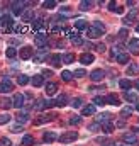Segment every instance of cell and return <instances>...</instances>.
Here are the masks:
<instances>
[{
  "label": "cell",
  "mask_w": 139,
  "mask_h": 146,
  "mask_svg": "<svg viewBox=\"0 0 139 146\" xmlns=\"http://www.w3.org/2000/svg\"><path fill=\"white\" fill-rule=\"evenodd\" d=\"M14 90V83L9 80V78H3L2 82H0V94H9V92H12Z\"/></svg>",
  "instance_id": "obj_1"
},
{
  "label": "cell",
  "mask_w": 139,
  "mask_h": 146,
  "mask_svg": "<svg viewBox=\"0 0 139 146\" xmlns=\"http://www.w3.org/2000/svg\"><path fill=\"white\" fill-rule=\"evenodd\" d=\"M60 139V143H71V141H75V139H78V133H75V131H71V133H65L63 136H60L58 138Z\"/></svg>",
  "instance_id": "obj_2"
},
{
  "label": "cell",
  "mask_w": 139,
  "mask_h": 146,
  "mask_svg": "<svg viewBox=\"0 0 139 146\" xmlns=\"http://www.w3.org/2000/svg\"><path fill=\"white\" fill-rule=\"evenodd\" d=\"M105 31H102V29H99V27H95V26H92V27H88L87 29V34H88V37H92V39H97V37L104 36Z\"/></svg>",
  "instance_id": "obj_3"
},
{
  "label": "cell",
  "mask_w": 139,
  "mask_h": 146,
  "mask_svg": "<svg viewBox=\"0 0 139 146\" xmlns=\"http://www.w3.org/2000/svg\"><path fill=\"white\" fill-rule=\"evenodd\" d=\"M136 17H138V10H131L126 17H124V26H132L136 22Z\"/></svg>",
  "instance_id": "obj_4"
},
{
  "label": "cell",
  "mask_w": 139,
  "mask_h": 146,
  "mask_svg": "<svg viewBox=\"0 0 139 146\" xmlns=\"http://www.w3.org/2000/svg\"><path fill=\"white\" fill-rule=\"evenodd\" d=\"M32 54H34V51H32L31 46H24V48L19 51V56H21L22 60H29V58H32Z\"/></svg>",
  "instance_id": "obj_5"
},
{
  "label": "cell",
  "mask_w": 139,
  "mask_h": 146,
  "mask_svg": "<svg viewBox=\"0 0 139 146\" xmlns=\"http://www.w3.org/2000/svg\"><path fill=\"white\" fill-rule=\"evenodd\" d=\"M24 10H26V2H14V3H12V12H14L15 15L22 14Z\"/></svg>",
  "instance_id": "obj_6"
},
{
  "label": "cell",
  "mask_w": 139,
  "mask_h": 146,
  "mask_svg": "<svg viewBox=\"0 0 139 146\" xmlns=\"http://www.w3.org/2000/svg\"><path fill=\"white\" fill-rule=\"evenodd\" d=\"M54 119V114H44V115H39L37 119L34 121L36 126H41V124H44V122H49V121H53Z\"/></svg>",
  "instance_id": "obj_7"
},
{
  "label": "cell",
  "mask_w": 139,
  "mask_h": 146,
  "mask_svg": "<svg viewBox=\"0 0 139 146\" xmlns=\"http://www.w3.org/2000/svg\"><path fill=\"white\" fill-rule=\"evenodd\" d=\"M24 100H26V95L15 94L14 99H12V106H14V107H22V106H24Z\"/></svg>",
  "instance_id": "obj_8"
},
{
  "label": "cell",
  "mask_w": 139,
  "mask_h": 146,
  "mask_svg": "<svg viewBox=\"0 0 139 146\" xmlns=\"http://www.w3.org/2000/svg\"><path fill=\"white\" fill-rule=\"evenodd\" d=\"M110 119H112V115L109 112H102V114H99L95 117V124H104V122H109Z\"/></svg>",
  "instance_id": "obj_9"
},
{
  "label": "cell",
  "mask_w": 139,
  "mask_h": 146,
  "mask_svg": "<svg viewBox=\"0 0 139 146\" xmlns=\"http://www.w3.org/2000/svg\"><path fill=\"white\" fill-rule=\"evenodd\" d=\"M127 48H129L131 53L139 54V39H131V41L127 42Z\"/></svg>",
  "instance_id": "obj_10"
},
{
  "label": "cell",
  "mask_w": 139,
  "mask_h": 146,
  "mask_svg": "<svg viewBox=\"0 0 139 146\" xmlns=\"http://www.w3.org/2000/svg\"><path fill=\"white\" fill-rule=\"evenodd\" d=\"M93 60H95V56H93V54H90V53H83V54L80 56L81 65H92V63H93Z\"/></svg>",
  "instance_id": "obj_11"
},
{
  "label": "cell",
  "mask_w": 139,
  "mask_h": 146,
  "mask_svg": "<svg viewBox=\"0 0 139 146\" xmlns=\"http://www.w3.org/2000/svg\"><path fill=\"white\" fill-rule=\"evenodd\" d=\"M115 61H117L119 65H126V63H129V54L124 53V51H120V53L115 56Z\"/></svg>",
  "instance_id": "obj_12"
},
{
  "label": "cell",
  "mask_w": 139,
  "mask_h": 146,
  "mask_svg": "<svg viewBox=\"0 0 139 146\" xmlns=\"http://www.w3.org/2000/svg\"><path fill=\"white\" fill-rule=\"evenodd\" d=\"M49 63L53 65V66H61V63H63V60H61V54H49Z\"/></svg>",
  "instance_id": "obj_13"
},
{
  "label": "cell",
  "mask_w": 139,
  "mask_h": 146,
  "mask_svg": "<svg viewBox=\"0 0 139 146\" xmlns=\"http://www.w3.org/2000/svg\"><path fill=\"white\" fill-rule=\"evenodd\" d=\"M122 139H124V143H127V145H134V143H138V138H136L134 133H126V134L122 136Z\"/></svg>",
  "instance_id": "obj_14"
},
{
  "label": "cell",
  "mask_w": 139,
  "mask_h": 146,
  "mask_svg": "<svg viewBox=\"0 0 139 146\" xmlns=\"http://www.w3.org/2000/svg\"><path fill=\"white\" fill-rule=\"evenodd\" d=\"M56 92H58V83H54V82L46 83V94L48 95H54Z\"/></svg>",
  "instance_id": "obj_15"
},
{
  "label": "cell",
  "mask_w": 139,
  "mask_h": 146,
  "mask_svg": "<svg viewBox=\"0 0 139 146\" xmlns=\"http://www.w3.org/2000/svg\"><path fill=\"white\" fill-rule=\"evenodd\" d=\"M36 44H37L39 48H46V44H48V36H46V34H37V36H36Z\"/></svg>",
  "instance_id": "obj_16"
},
{
  "label": "cell",
  "mask_w": 139,
  "mask_h": 146,
  "mask_svg": "<svg viewBox=\"0 0 139 146\" xmlns=\"http://www.w3.org/2000/svg\"><path fill=\"white\" fill-rule=\"evenodd\" d=\"M104 76H105V72H104V70H100V68H99V70H95V72H92V75H90V78H92L93 82H100Z\"/></svg>",
  "instance_id": "obj_17"
},
{
  "label": "cell",
  "mask_w": 139,
  "mask_h": 146,
  "mask_svg": "<svg viewBox=\"0 0 139 146\" xmlns=\"http://www.w3.org/2000/svg\"><path fill=\"white\" fill-rule=\"evenodd\" d=\"M54 104H56L58 107H65V106L68 104V95H66V94H61V95L54 100Z\"/></svg>",
  "instance_id": "obj_18"
},
{
  "label": "cell",
  "mask_w": 139,
  "mask_h": 146,
  "mask_svg": "<svg viewBox=\"0 0 139 146\" xmlns=\"http://www.w3.org/2000/svg\"><path fill=\"white\" fill-rule=\"evenodd\" d=\"M15 119L19 121V122H27V119H29V110H21L17 115H15Z\"/></svg>",
  "instance_id": "obj_19"
},
{
  "label": "cell",
  "mask_w": 139,
  "mask_h": 146,
  "mask_svg": "<svg viewBox=\"0 0 139 146\" xmlns=\"http://www.w3.org/2000/svg\"><path fill=\"white\" fill-rule=\"evenodd\" d=\"M105 104H112V106H120V100L117 99V95H115V94H110V95H107V100H105Z\"/></svg>",
  "instance_id": "obj_20"
},
{
  "label": "cell",
  "mask_w": 139,
  "mask_h": 146,
  "mask_svg": "<svg viewBox=\"0 0 139 146\" xmlns=\"http://www.w3.org/2000/svg\"><path fill=\"white\" fill-rule=\"evenodd\" d=\"M48 58H49V53H48L46 49H44V51L41 49V51H39V53L36 54V58H34V60H36V61H46Z\"/></svg>",
  "instance_id": "obj_21"
},
{
  "label": "cell",
  "mask_w": 139,
  "mask_h": 146,
  "mask_svg": "<svg viewBox=\"0 0 139 146\" xmlns=\"http://www.w3.org/2000/svg\"><path fill=\"white\" fill-rule=\"evenodd\" d=\"M31 83H32L34 87H41V85L44 83V78H42V75H34V76L31 78Z\"/></svg>",
  "instance_id": "obj_22"
},
{
  "label": "cell",
  "mask_w": 139,
  "mask_h": 146,
  "mask_svg": "<svg viewBox=\"0 0 139 146\" xmlns=\"http://www.w3.org/2000/svg\"><path fill=\"white\" fill-rule=\"evenodd\" d=\"M12 107V100L10 99H7V97H2L0 99V109H10Z\"/></svg>",
  "instance_id": "obj_23"
},
{
  "label": "cell",
  "mask_w": 139,
  "mask_h": 146,
  "mask_svg": "<svg viewBox=\"0 0 139 146\" xmlns=\"http://www.w3.org/2000/svg\"><path fill=\"white\" fill-rule=\"evenodd\" d=\"M32 19H34V12H32L31 9H26V10L22 12V21L27 22V21H32Z\"/></svg>",
  "instance_id": "obj_24"
},
{
  "label": "cell",
  "mask_w": 139,
  "mask_h": 146,
  "mask_svg": "<svg viewBox=\"0 0 139 146\" xmlns=\"http://www.w3.org/2000/svg\"><path fill=\"white\" fill-rule=\"evenodd\" d=\"M119 87H120L122 90H129V88L132 87V82H129V80L122 78V80H119Z\"/></svg>",
  "instance_id": "obj_25"
},
{
  "label": "cell",
  "mask_w": 139,
  "mask_h": 146,
  "mask_svg": "<svg viewBox=\"0 0 139 146\" xmlns=\"http://www.w3.org/2000/svg\"><path fill=\"white\" fill-rule=\"evenodd\" d=\"M114 127H115V126H114V124H112L110 121H109V122H104V124H102V131H104L105 134H110V133L114 131Z\"/></svg>",
  "instance_id": "obj_26"
},
{
  "label": "cell",
  "mask_w": 139,
  "mask_h": 146,
  "mask_svg": "<svg viewBox=\"0 0 139 146\" xmlns=\"http://www.w3.org/2000/svg\"><path fill=\"white\" fill-rule=\"evenodd\" d=\"M75 27L78 29V31H85V29H88V24H87V21H76L75 22Z\"/></svg>",
  "instance_id": "obj_27"
},
{
  "label": "cell",
  "mask_w": 139,
  "mask_h": 146,
  "mask_svg": "<svg viewBox=\"0 0 139 146\" xmlns=\"http://www.w3.org/2000/svg\"><path fill=\"white\" fill-rule=\"evenodd\" d=\"M95 112V106H85L81 109V115H92Z\"/></svg>",
  "instance_id": "obj_28"
},
{
  "label": "cell",
  "mask_w": 139,
  "mask_h": 146,
  "mask_svg": "<svg viewBox=\"0 0 139 146\" xmlns=\"http://www.w3.org/2000/svg\"><path fill=\"white\" fill-rule=\"evenodd\" d=\"M54 139H56V134L54 133H44V138H42L44 143H53Z\"/></svg>",
  "instance_id": "obj_29"
},
{
  "label": "cell",
  "mask_w": 139,
  "mask_h": 146,
  "mask_svg": "<svg viewBox=\"0 0 139 146\" xmlns=\"http://www.w3.org/2000/svg\"><path fill=\"white\" fill-rule=\"evenodd\" d=\"M61 60H63V63H73V61H75V54H73V53H66V54H63V56H61Z\"/></svg>",
  "instance_id": "obj_30"
},
{
  "label": "cell",
  "mask_w": 139,
  "mask_h": 146,
  "mask_svg": "<svg viewBox=\"0 0 139 146\" xmlns=\"http://www.w3.org/2000/svg\"><path fill=\"white\" fill-rule=\"evenodd\" d=\"M22 145H24V146L34 145V138H32V134H26V136L22 138Z\"/></svg>",
  "instance_id": "obj_31"
},
{
  "label": "cell",
  "mask_w": 139,
  "mask_h": 146,
  "mask_svg": "<svg viewBox=\"0 0 139 146\" xmlns=\"http://www.w3.org/2000/svg\"><path fill=\"white\" fill-rule=\"evenodd\" d=\"M92 7H93V2H90V0H85L80 3V10H90Z\"/></svg>",
  "instance_id": "obj_32"
},
{
  "label": "cell",
  "mask_w": 139,
  "mask_h": 146,
  "mask_svg": "<svg viewBox=\"0 0 139 146\" xmlns=\"http://www.w3.org/2000/svg\"><path fill=\"white\" fill-rule=\"evenodd\" d=\"M17 83H19V85H27V83H29V76H27V75H19Z\"/></svg>",
  "instance_id": "obj_33"
},
{
  "label": "cell",
  "mask_w": 139,
  "mask_h": 146,
  "mask_svg": "<svg viewBox=\"0 0 139 146\" xmlns=\"http://www.w3.org/2000/svg\"><path fill=\"white\" fill-rule=\"evenodd\" d=\"M124 97H126V100H129V102H136V100H138V95L132 94V92H127Z\"/></svg>",
  "instance_id": "obj_34"
},
{
  "label": "cell",
  "mask_w": 139,
  "mask_h": 146,
  "mask_svg": "<svg viewBox=\"0 0 139 146\" xmlns=\"http://www.w3.org/2000/svg\"><path fill=\"white\" fill-rule=\"evenodd\" d=\"M5 54H7V58H15L17 56V51H15V48H9L5 51Z\"/></svg>",
  "instance_id": "obj_35"
},
{
  "label": "cell",
  "mask_w": 139,
  "mask_h": 146,
  "mask_svg": "<svg viewBox=\"0 0 139 146\" xmlns=\"http://www.w3.org/2000/svg\"><path fill=\"white\" fill-rule=\"evenodd\" d=\"M61 78H63V80H65V82H70V80H71V78H73V73H70L68 70H65V72L61 73Z\"/></svg>",
  "instance_id": "obj_36"
},
{
  "label": "cell",
  "mask_w": 139,
  "mask_h": 146,
  "mask_svg": "<svg viewBox=\"0 0 139 146\" xmlns=\"http://www.w3.org/2000/svg\"><path fill=\"white\" fill-rule=\"evenodd\" d=\"M42 7H46V9H54V7H56V2H54V0H46V2L42 3Z\"/></svg>",
  "instance_id": "obj_37"
},
{
  "label": "cell",
  "mask_w": 139,
  "mask_h": 146,
  "mask_svg": "<svg viewBox=\"0 0 139 146\" xmlns=\"http://www.w3.org/2000/svg\"><path fill=\"white\" fill-rule=\"evenodd\" d=\"M44 109H46V104H44V100H37V102H36L34 110H44Z\"/></svg>",
  "instance_id": "obj_38"
},
{
  "label": "cell",
  "mask_w": 139,
  "mask_h": 146,
  "mask_svg": "<svg viewBox=\"0 0 139 146\" xmlns=\"http://www.w3.org/2000/svg\"><path fill=\"white\" fill-rule=\"evenodd\" d=\"M93 106H105V100L102 97H93Z\"/></svg>",
  "instance_id": "obj_39"
},
{
  "label": "cell",
  "mask_w": 139,
  "mask_h": 146,
  "mask_svg": "<svg viewBox=\"0 0 139 146\" xmlns=\"http://www.w3.org/2000/svg\"><path fill=\"white\" fill-rule=\"evenodd\" d=\"M42 24H44V22H42V19H36L34 22H32V27H34V29H41V27H42Z\"/></svg>",
  "instance_id": "obj_40"
},
{
  "label": "cell",
  "mask_w": 139,
  "mask_h": 146,
  "mask_svg": "<svg viewBox=\"0 0 139 146\" xmlns=\"http://www.w3.org/2000/svg\"><path fill=\"white\" fill-rule=\"evenodd\" d=\"M70 122H71V124H80V122H81V117H80V115H71V117H70Z\"/></svg>",
  "instance_id": "obj_41"
},
{
  "label": "cell",
  "mask_w": 139,
  "mask_h": 146,
  "mask_svg": "<svg viewBox=\"0 0 139 146\" xmlns=\"http://www.w3.org/2000/svg\"><path fill=\"white\" fill-rule=\"evenodd\" d=\"M138 66H136V65H129V70H127V73H129V75H138Z\"/></svg>",
  "instance_id": "obj_42"
},
{
  "label": "cell",
  "mask_w": 139,
  "mask_h": 146,
  "mask_svg": "<svg viewBox=\"0 0 139 146\" xmlns=\"http://www.w3.org/2000/svg\"><path fill=\"white\" fill-rule=\"evenodd\" d=\"M119 53H120V46H114V48L110 49V54H112L114 58H115V56H117Z\"/></svg>",
  "instance_id": "obj_43"
},
{
  "label": "cell",
  "mask_w": 139,
  "mask_h": 146,
  "mask_svg": "<svg viewBox=\"0 0 139 146\" xmlns=\"http://www.w3.org/2000/svg\"><path fill=\"white\" fill-rule=\"evenodd\" d=\"M115 127H119V129L126 127V121H124V119H117V121H115Z\"/></svg>",
  "instance_id": "obj_44"
},
{
  "label": "cell",
  "mask_w": 139,
  "mask_h": 146,
  "mask_svg": "<svg viewBox=\"0 0 139 146\" xmlns=\"http://www.w3.org/2000/svg\"><path fill=\"white\" fill-rule=\"evenodd\" d=\"M10 121V115L9 114H2L0 115V124H5V122H9Z\"/></svg>",
  "instance_id": "obj_45"
},
{
  "label": "cell",
  "mask_w": 139,
  "mask_h": 146,
  "mask_svg": "<svg viewBox=\"0 0 139 146\" xmlns=\"http://www.w3.org/2000/svg\"><path fill=\"white\" fill-rule=\"evenodd\" d=\"M132 114V107H124L122 110V117H127V115H131Z\"/></svg>",
  "instance_id": "obj_46"
},
{
  "label": "cell",
  "mask_w": 139,
  "mask_h": 146,
  "mask_svg": "<svg viewBox=\"0 0 139 146\" xmlns=\"http://www.w3.org/2000/svg\"><path fill=\"white\" fill-rule=\"evenodd\" d=\"M0 146H12V143H10L9 138H2L0 139Z\"/></svg>",
  "instance_id": "obj_47"
},
{
  "label": "cell",
  "mask_w": 139,
  "mask_h": 146,
  "mask_svg": "<svg viewBox=\"0 0 139 146\" xmlns=\"http://www.w3.org/2000/svg\"><path fill=\"white\" fill-rule=\"evenodd\" d=\"M10 131H12V133H19V131H22V124H17V126H10Z\"/></svg>",
  "instance_id": "obj_48"
},
{
  "label": "cell",
  "mask_w": 139,
  "mask_h": 146,
  "mask_svg": "<svg viewBox=\"0 0 139 146\" xmlns=\"http://www.w3.org/2000/svg\"><path fill=\"white\" fill-rule=\"evenodd\" d=\"M85 75H87L85 70H76V72H75V76H76V78H83Z\"/></svg>",
  "instance_id": "obj_49"
},
{
  "label": "cell",
  "mask_w": 139,
  "mask_h": 146,
  "mask_svg": "<svg viewBox=\"0 0 139 146\" xmlns=\"http://www.w3.org/2000/svg\"><path fill=\"white\" fill-rule=\"evenodd\" d=\"M71 106H73V107H75V109H78V107H81V99H75V100H73V104H71Z\"/></svg>",
  "instance_id": "obj_50"
},
{
  "label": "cell",
  "mask_w": 139,
  "mask_h": 146,
  "mask_svg": "<svg viewBox=\"0 0 139 146\" xmlns=\"http://www.w3.org/2000/svg\"><path fill=\"white\" fill-rule=\"evenodd\" d=\"M44 104H46V109H49V107H54L56 104H54V100H44Z\"/></svg>",
  "instance_id": "obj_51"
},
{
  "label": "cell",
  "mask_w": 139,
  "mask_h": 146,
  "mask_svg": "<svg viewBox=\"0 0 139 146\" xmlns=\"http://www.w3.org/2000/svg\"><path fill=\"white\" fill-rule=\"evenodd\" d=\"M71 39H73V44H76V46H80V44L83 42V41H81L80 37H76V36H73V37H71Z\"/></svg>",
  "instance_id": "obj_52"
},
{
  "label": "cell",
  "mask_w": 139,
  "mask_h": 146,
  "mask_svg": "<svg viewBox=\"0 0 139 146\" xmlns=\"http://www.w3.org/2000/svg\"><path fill=\"white\" fill-rule=\"evenodd\" d=\"M93 26H95V27H99V29H102V31H105L104 24H102V22H99V21H95V22H93Z\"/></svg>",
  "instance_id": "obj_53"
},
{
  "label": "cell",
  "mask_w": 139,
  "mask_h": 146,
  "mask_svg": "<svg viewBox=\"0 0 139 146\" xmlns=\"http://www.w3.org/2000/svg\"><path fill=\"white\" fill-rule=\"evenodd\" d=\"M119 37H127V29H120L119 31Z\"/></svg>",
  "instance_id": "obj_54"
},
{
  "label": "cell",
  "mask_w": 139,
  "mask_h": 146,
  "mask_svg": "<svg viewBox=\"0 0 139 146\" xmlns=\"http://www.w3.org/2000/svg\"><path fill=\"white\" fill-rule=\"evenodd\" d=\"M95 49H97V51H100V53H104L105 46H104V44H99V46H95Z\"/></svg>",
  "instance_id": "obj_55"
},
{
  "label": "cell",
  "mask_w": 139,
  "mask_h": 146,
  "mask_svg": "<svg viewBox=\"0 0 139 146\" xmlns=\"http://www.w3.org/2000/svg\"><path fill=\"white\" fill-rule=\"evenodd\" d=\"M109 10H117V7H115V2H110V3H109Z\"/></svg>",
  "instance_id": "obj_56"
},
{
  "label": "cell",
  "mask_w": 139,
  "mask_h": 146,
  "mask_svg": "<svg viewBox=\"0 0 139 146\" xmlns=\"http://www.w3.org/2000/svg\"><path fill=\"white\" fill-rule=\"evenodd\" d=\"M136 88H138V90H139V80H138V82H136Z\"/></svg>",
  "instance_id": "obj_57"
},
{
  "label": "cell",
  "mask_w": 139,
  "mask_h": 146,
  "mask_svg": "<svg viewBox=\"0 0 139 146\" xmlns=\"http://www.w3.org/2000/svg\"><path fill=\"white\" fill-rule=\"evenodd\" d=\"M136 109H138V112H139V102H138V104H136Z\"/></svg>",
  "instance_id": "obj_58"
},
{
  "label": "cell",
  "mask_w": 139,
  "mask_h": 146,
  "mask_svg": "<svg viewBox=\"0 0 139 146\" xmlns=\"http://www.w3.org/2000/svg\"><path fill=\"white\" fill-rule=\"evenodd\" d=\"M136 31H138V33H139V24H138V27H136Z\"/></svg>",
  "instance_id": "obj_59"
},
{
  "label": "cell",
  "mask_w": 139,
  "mask_h": 146,
  "mask_svg": "<svg viewBox=\"0 0 139 146\" xmlns=\"http://www.w3.org/2000/svg\"><path fill=\"white\" fill-rule=\"evenodd\" d=\"M115 146H126V145H115Z\"/></svg>",
  "instance_id": "obj_60"
}]
</instances>
